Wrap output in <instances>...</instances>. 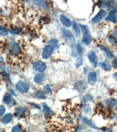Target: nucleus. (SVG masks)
Instances as JSON below:
<instances>
[{"mask_svg":"<svg viewBox=\"0 0 117 132\" xmlns=\"http://www.w3.org/2000/svg\"><path fill=\"white\" fill-rule=\"evenodd\" d=\"M75 88L79 93H83L87 89V84L84 80H79L75 84Z\"/></svg>","mask_w":117,"mask_h":132,"instance_id":"obj_8","label":"nucleus"},{"mask_svg":"<svg viewBox=\"0 0 117 132\" xmlns=\"http://www.w3.org/2000/svg\"><path fill=\"white\" fill-rule=\"evenodd\" d=\"M115 120L117 122V113L115 114Z\"/></svg>","mask_w":117,"mask_h":132,"instance_id":"obj_38","label":"nucleus"},{"mask_svg":"<svg viewBox=\"0 0 117 132\" xmlns=\"http://www.w3.org/2000/svg\"><path fill=\"white\" fill-rule=\"evenodd\" d=\"M0 34L1 35H6L7 34V31L5 30V29H4L3 27H0Z\"/></svg>","mask_w":117,"mask_h":132,"instance_id":"obj_33","label":"nucleus"},{"mask_svg":"<svg viewBox=\"0 0 117 132\" xmlns=\"http://www.w3.org/2000/svg\"><path fill=\"white\" fill-rule=\"evenodd\" d=\"M83 57L80 54H78L77 55V58H76V61L75 62V66L77 68L80 67L83 64Z\"/></svg>","mask_w":117,"mask_h":132,"instance_id":"obj_21","label":"nucleus"},{"mask_svg":"<svg viewBox=\"0 0 117 132\" xmlns=\"http://www.w3.org/2000/svg\"><path fill=\"white\" fill-rule=\"evenodd\" d=\"M33 67L36 71L42 72L45 71L46 68V65L45 64V63H44L43 62L38 61L34 63L33 65Z\"/></svg>","mask_w":117,"mask_h":132,"instance_id":"obj_7","label":"nucleus"},{"mask_svg":"<svg viewBox=\"0 0 117 132\" xmlns=\"http://www.w3.org/2000/svg\"><path fill=\"white\" fill-rule=\"evenodd\" d=\"M53 48L48 45V46H46V47L44 48L43 53H42V58L44 59H48L50 57L51 54H52V52L53 51Z\"/></svg>","mask_w":117,"mask_h":132,"instance_id":"obj_9","label":"nucleus"},{"mask_svg":"<svg viewBox=\"0 0 117 132\" xmlns=\"http://www.w3.org/2000/svg\"><path fill=\"white\" fill-rule=\"evenodd\" d=\"M57 44H58V41H57V39H50V41L48 42L49 45H50L51 46H52L54 50L56 48Z\"/></svg>","mask_w":117,"mask_h":132,"instance_id":"obj_26","label":"nucleus"},{"mask_svg":"<svg viewBox=\"0 0 117 132\" xmlns=\"http://www.w3.org/2000/svg\"><path fill=\"white\" fill-rule=\"evenodd\" d=\"M80 27H81V29H82L83 32L82 39L83 43L85 45H90L91 41H92V37H91L88 27L83 25H80Z\"/></svg>","mask_w":117,"mask_h":132,"instance_id":"obj_2","label":"nucleus"},{"mask_svg":"<svg viewBox=\"0 0 117 132\" xmlns=\"http://www.w3.org/2000/svg\"><path fill=\"white\" fill-rule=\"evenodd\" d=\"M10 52L13 55H17L21 52V48L19 45L15 42H10L8 48Z\"/></svg>","mask_w":117,"mask_h":132,"instance_id":"obj_4","label":"nucleus"},{"mask_svg":"<svg viewBox=\"0 0 117 132\" xmlns=\"http://www.w3.org/2000/svg\"><path fill=\"white\" fill-rule=\"evenodd\" d=\"M12 98L11 97V96L9 94H6L4 97V100L3 101L4 102H5V103H7V105H9V104L12 102Z\"/></svg>","mask_w":117,"mask_h":132,"instance_id":"obj_24","label":"nucleus"},{"mask_svg":"<svg viewBox=\"0 0 117 132\" xmlns=\"http://www.w3.org/2000/svg\"><path fill=\"white\" fill-rule=\"evenodd\" d=\"M112 66L114 68H117V58H115L112 62Z\"/></svg>","mask_w":117,"mask_h":132,"instance_id":"obj_35","label":"nucleus"},{"mask_svg":"<svg viewBox=\"0 0 117 132\" xmlns=\"http://www.w3.org/2000/svg\"><path fill=\"white\" fill-rule=\"evenodd\" d=\"M37 96L38 98L41 99H44L46 98V96L44 93L42 91H38L37 93Z\"/></svg>","mask_w":117,"mask_h":132,"instance_id":"obj_28","label":"nucleus"},{"mask_svg":"<svg viewBox=\"0 0 117 132\" xmlns=\"http://www.w3.org/2000/svg\"><path fill=\"white\" fill-rule=\"evenodd\" d=\"M44 78H45V76L43 73L37 74L34 78V82L36 84H40L44 79Z\"/></svg>","mask_w":117,"mask_h":132,"instance_id":"obj_14","label":"nucleus"},{"mask_svg":"<svg viewBox=\"0 0 117 132\" xmlns=\"http://www.w3.org/2000/svg\"><path fill=\"white\" fill-rule=\"evenodd\" d=\"M12 132H23L22 129L20 126H15L12 129Z\"/></svg>","mask_w":117,"mask_h":132,"instance_id":"obj_29","label":"nucleus"},{"mask_svg":"<svg viewBox=\"0 0 117 132\" xmlns=\"http://www.w3.org/2000/svg\"><path fill=\"white\" fill-rule=\"evenodd\" d=\"M60 19L61 23H62V24L65 27H69L71 25V21H70V19L65 16V15H61L60 16Z\"/></svg>","mask_w":117,"mask_h":132,"instance_id":"obj_13","label":"nucleus"},{"mask_svg":"<svg viewBox=\"0 0 117 132\" xmlns=\"http://www.w3.org/2000/svg\"><path fill=\"white\" fill-rule=\"evenodd\" d=\"M106 14V12L104 10H100L98 12L96 15H95L94 18L92 19V21L94 23H98L99 22L102 20L104 16H105Z\"/></svg>","mask_w":117,"mask_h":132,"instance_id":"obj_11","label":"nucleus"},{"mask_svg":"<svg viewBox=\"0 0 117 132\" xmlns=\"http://www.w3.org/2000/svg\"><path fill=\"white\" fill-rule=\"evenodd\" d=\"M61 33H62V36L63 39L66 41L67 43H69L72 47L75 45L76 40L74 38V35H73L71 32L67 30L66 29L63 28L61 29Z\"/></svg>","mask_w":117,"mask_h":132,"instance_id":"obj_3","label":"nucleus"},{"mask_svg":"<svg viewBox=\"0 0 117 132\" xmlns=\"http://www.w3.org/2000/svg\"><path fill=\"white\" fill-rule=\"evenodd\" d=\"M43 108H44V114H45L46 118H48L49 117L52 116V114L53 113V111L50 109V108L49 107L46 103H44Z\"/></svg>","mask_w":117,"mask_h":132,"instance_id":"obj_15","label":"nucleus"},{"mask_svg":"<svg viewBox=\"0 0 117 132\" xmlns=\"http://www.w3.org/2000/svg\"><path fill=\"white\" fill-rule=\"evenodd\" d=\"M12 120V114L10 113H8L7 114H5V115L3 117V119H2V122H3V123L7 124V123H8L11 122Z\"/></svg>","mask_w":117,"mask_h":132,"instance_id":"obj_19","label":"nucleus"},{"mask_svg":"<svg viewBox=\"0 0 117 132\" xmlns=\"http://www.w3.org/2000/svg\"><path fill=\"white\" fill-rule=\"evenodd\" d=\"M100 47H101L102 50H103L104 51V52H105L106 55L108 56V58H111V57L113 56V54H112V52H111V51L109 50V49H108L106 47H104L103 46H101Z\"/></svg>","mask_w":117,"mask_h":132,"instance_id":"obj_25","label":"nucleus"},{"mask_svg":"<svg viewBox=\"0 0 117 132\" xmlns=\"http://www.w3.org/2000/svg\"><path fill=\"white\" fill-rule=\"evenodd\" d=\"M102 132H113V131H112V130H111V129H108L105 130L103 131Z\"/></svg>","mask_w":117,"mask_h":132,"instance_id":"obj_36","label":"nucleus"},{"mask_svg":"<svg viewBox=\"0 0 117 132\" xmlns=\"http://www.w3.org/2000/svg\"><path fill=\"white\" fill-rule=\"evenodd\" d=\"M25 109L22 108H18L16 109L15 112V116L18 118H21L23 116V114L25 113Z\"/></svg>","mask_w":117,"mask_h":132,"instance_id":"obj_16","label":"nucleus"},{"mask_svg":"<svg viewBox=\"0 0 117 132\" xmlns=\"http://www.w3.org/2000/svg\"><path fill=\"white\" fill-rule=\"evenodd\" d=\"M110 41L112 43H117V31H115L110 37Z\"/></svg>","mask_w":117,"mask_h":132,"instance_id":"obj_23","label":"nucleus"},{"mask_svg":"<svg viewBox=\"0 0 117 132\" xmlns=\"http://www.w3.org/2000/svg\"><path fill=\"white\" fill-rule=\"evenodd\" d=\"M73 26L74 32H75V34H76V37H78V35H79L80 34V29L79 25L77 24V23L76 22V21H73Z\"/></svg>","mask_w":117,"mask_h":132,"instance_id":"obj_22","label":"nucleus"},{"mask_svg":"<svg viewBox=\"0 0 117 132\" xmlns=\"http://www.w3.org/2000/svg\"><path fill=\"white\" fill-rule=\"evenodd\" d=\"M103 7L104 8H108L111 7V3L110 1H104L103 3Z\"/></svg>","mask_w":117,"mask_h":132,"instance_id":"obj_32","label":"nucleus"},{"mask_svg":"<svg viewBox=\"0 0 117 132\" xmlns=\"http://www.w3.org/2000/svg\"><path fill=\"white\" fill-rule=\"evenodd\" d=\"M101 66L103 69L105 71H109L111 69V65L108 61H104L101 63Z\"/></svg>","mask_w":117,"mask_h":132,"instance_id":"obj_17","label":"nucleus"},{"mask_svg":"<svg viewBox=\"0 0 117 132\" xmlns=\"http://www.w3.org/2000/svg\"><path fill=\"white\" fill-rule=\"evenodd\" d=\"M83 110L84 113H86L87 114H90L91 113V109L90 106L88 105H86L84 106V107L83 108Z\"/></svg>","mask_w":117,"mask_h":132,"instance_id":"obj_27","label":"nucleus"},{"mask_svg":"<svg viewBox=\"0 0 117 132\" xmlns=\"http://www.w3.org/2000/svg\"><path fill=\"white\" fill-rule=\"evenodd\" d=\"M16 88L19 92L22 93H26L29 90V85L23 81H20L16 85Z\"/></svg>","mask_w":117,"mask_h":132,"instance_id":"obj_5","label":"nucleus"},{"mask_svg":"<svg viewBox=\"0 0 117 132\" xmlns=\"http://www.w3.org/2000/svg\"><path fill=\"white\" fill-rule=\"evenodd\" d=\"M76 127L73 118L69 116L55 115L49 125L50 132H73Z\"/></svg>","mask_w":117,"mask_h":132,"instance_id":"obj_1","label":"nucleus"},{"mask_svg":"<svg viewBox=\"0 0 117 132\" xmlns=\"http://www.w3.org/2000/svg\"><path fill=\"white\" fill-rule=\"evenodd\" d=\"M89 61L94 68H96L98 64V58L95 53L94 51H91L87 55Z\"/></svg>","mask_w":117,"mask_h":132,"instance_id":"obj_6","label":"nucleus"},{"mask_svg":"<svg viewBox=\"0 0 117 132\" xmlns=\"http://www.w3.org/2000/svg\"><path fill=\"white\" fill-rule=\"evenodd\" d=\"M82 120L83 121V122L85 124L90 126L91 127H92L93 128H94V129H96V130H99V129L98 128V127L96 126H95L94 124V123L91 122L90 120H89L88 119H87L86 118H84V117H83V118H82Z\"/></svg>","mask_w":117,"mask_h":132,"instance_id":"obj_20","label":"nucleus"},{"mask_svg":"<svg viewBox=\"0 0 117 132\" xmlns=\"http://www.w3.org/2000/svg\"><path fill=\"white\" fill-rule=\"evenodd\" d=\"M44 89L46 90V92H47V93H48L50 95L52 94V89H50L49 85H46V86L44 87Z\"/></svg>","mask_w":117,"mask_h":132,"instance_id":"obj_31","label":"nucleus"},{"mask_svg":"<svg viewBox=\"0 0 117 132\" xmlns=\"http://www.w3.org/2000/svg\"><path fill=\"white\" fill-rule=\"evenodd\" d=\"M106 20L113 23H117V9L112 11L106 18Z\"/></svg>","mask_w":117,"mask_h":132,"instance_id":"obj_10","label":"nucleus"},{"mask_svg":"<svg viewBox=\"0 0 117 132\" xmlns=\"http://www.w3.org/2000/svg\"><path fill=\"white\" fill-rule=\"evenodd\" d=\"M35 3L38 5H39L40 7H45L46 4L44 1H35Z\"/></svg>","mask_w":117,"mask_h":132,"instance_id":"obj_30","label":"nucleus"},{"mask_svg":"<svg viewBox=\"0 0 117 132\" xmlns=\"http://www.w3.org/2000/svg\"><path fill=\"white\" fill-rule=\"evenodd\" d=\"M5 108L4 107V106H0V116H3V114H4V113L5 112Z\"/></svg>","mask_w":117,"mask_h":132,"instance_id":"obj_34","label":"nucleus"},{"mask_svg":"<svg viewBox=\"0 0 117 132\" xmlns=\"http://www.w3.org/2000/svg\"><path fill=\"white\" fill-rule=\"evenodd\" d=\"M113 76H114V78H115V79L116 81L117 82V73H115Z\"/></svg>","mask_w":117,"mask_h":132,"instance_id":"obj_37","label":"nucleus"},{"mask_svg":"<svg viewBox=\"0 0 117 132\" xmlns=\"http://www.w3.org/2000/svg\"><path fill=\"white\" fill-rule=\"evenodd\" d=\"M97 81V74L95 72H91L89 73L88 76V84L91 86L94 85Z\"/></svg>","mask_w":117,"mask_h":132,"instance_id":"obj_12","label":"nucleus"},{"mask_svg":"<svg viewBox=\"0 0 117 132\" xmlns=\"http://www.w3.org/2000/svg\"><path fill=\"white\" fill-rule=\"evenodd\" d=\"M105 102V103L108 106H110V107H115V108L117 109V101H116V100L110 99H107Z\"/></svg>","mask_w":117,"mask_h":132,"instance_id":"obj_18","label":"nucleus"}]
</instances>
